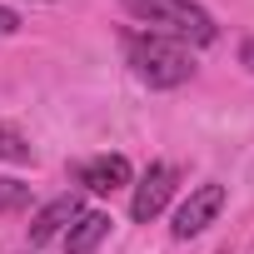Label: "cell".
<instances>
[{
  "mask_svg": "<svg viewBox=\"0 0 254 254\" xmlns=\"http://www.w3.org/2000/svg\"><path fill=\"white\" fill-rule=\"evenodd\" d=\"M85 214V204H80V194H60V199H50L35 219H30V244H45V239H55L65 224H75Z\"/></svg>",
  "mask_w": 254,
  "mask_h": 254,
  "instance_id": "6",
  "label": "cell"
},
{
  "mask_svg": "<svg viewBox=\"0 0 254 254\" xmlns=\"http://www.w3.org/2000/svg\"><path fill=\"white\" fill-rule=\"evenodd\" d=\"M30 204V185L25 180H0V214H15Z\"/></svg>",
  "mask_w": 254,
  "mask_h": 254,
  "instance_id": "8",
  "label": "cell"
},
{
  "mask_svg": "<svg viewBox=\"0 0 254 254\" xmlns=\"http://www.w3.org/2000/svg\"><path fill=\"white\" fill-rule=\"evenodd\" d=\"M125 55H130L135 75L150 85V90H175L194 75V60H190V45L175 40V35H160V30H135L125 35Z\"/></svg>",
  "mask_w": 254,
  "mask_h": 254,
  "instance_id": "1",
  "label": "cell"
},
{
  "mask_svg": "<svg viewBox=\"0 0 254 254\" xmlns=\"http://www.w3.org/2000/svg\"><path fill=\"white\" fill-rule=\"evenodd\" d=\"M239 65H244V70H249V75H254V35H249V40H244V45H239Z\"/></svg>",
  "mask_w": 254,
  "mask_h": 254,
  "instance_id": "11",
  "label": "cell"
},
{
  "mask_svg": "<svg viewBox=\"0 0 254 254\" xmlns=\"http://www.w3.org/2000/svg\"><path fill=\"white\" fill-rule=\"evenodd\" d=\"M130 160L125 155H100V160H90V165H80V185L90 190V194H115V190H125L130 185Z\"/></svg>",
  "mask_w": 254,
  "mask_h": 254,
  "instance_id": "5",
  "label": "cell"
},
{
  "mask_svg": "<svg viewBox=\"0 0 254 254\" xmlns=\"http://www.w3.org/2000/svg\"><path fill=\"white\" fill-rule=\"evenodd\" d=\"M110 234V214H100V209H85L75 224H70V234H65V254H95V244Z\"/></svg>",
  "mask_w": 254,
  "mask_h": 254,
  "instance_id": "7",
  "label": "cell"
},
{
  "mask_svg": "<svg viewBox=\"0 0 254 254\" xmlns=\"http://www.w3.org/2000/svg\"><path fill=\"white\" fill-rule=\"evenodd\" d=\"M170 190H175V170H170V165H150V170H145V180L135 185L130 214H135L140 224H150V219L170 204Z\"/></svg>",
  "mask_w": 254,
  "mask_h": 254,
  "instance_id": "4",
  "label": "cell"
},
{
  "mask_svg": "<svg viewBox=\"0 0 254 254\" xmlns=\"http://www.w3.org/2000/svg\"><path fill=\"white\" fill-rule=\"evenodd\" d=\"M219 209H224V185L204 180V185L190 190V199L175 209V239H194L199 229H209V224L219 219Z\"/></svg>",
  "mask_w": 254,
  "mask_h": 254,
  "instance_id": "3",
  "label": "cell"
},
{
  "mask_svg": "<svg viewBox=\"0 0 254 254\" xmlns=\"http://www.w3.org/2000/svg\"><path fill=\"white\" fill-rule=\"evenodd\" d=\"M15 30H20V15L0 5V35H15Z\"/></svg>",
  "mask_w": 254,
  "mask_h": 254,
  "instance_id": "10",
  "label": "cell"
},
{
  "mask_svg": "<svg viewBox=\"0 0 254 254\" xmlns=\"http://www.w3.org/2000/svg\"><path fill=\"white\" fill-rule=\"evenodd\" d=\"M125 10H130L135 20H150L160 35L170 30L175 40H194V45H209L219 30L209 20L204 5H194V0H120Z\"/></svg>",
  "mask_w": 254,
  "mask_h": 254,
  "instance_id": "2",
  "label": "cell"
},
{
  "mask_svg": "<svg viewBox=\"0 0 254 254\" xmlns=\"http://www.w3.org/2000/svg\"><path fill=\"white\" fill-rule=\"evenodd\" d=\"M0 160H10V165H25V160H30L25 135H15L10 125H0Z\"/></svg>",
  "mask_w": 254,
  "mask_h": 254,
  "instance_id": "9",
  "label": "cell"
}]
</instances>
